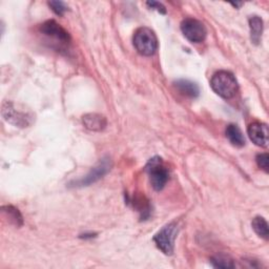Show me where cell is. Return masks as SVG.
<instances>
[{
  "instance_id": "ba28073f",
  "label": "cell",
  "mask_w": 269,
  "mask_h": 269,
  "mask_svg": "<svg viewBox=\"0 0 269 269\" xmlns=\"http://www.w3.org/2000/svg\"><path fill=\"white\" fill-rule=\"evenodd\" d=\"M40 32L50 38H53L62 44L69 43L71 40L70 34L63 29L55 20H48L40 26Z\"/></svg>"
},
{
  "instance_id": "3957f363",
  "label": "cell",
  "mask_w": 269,
  "mask_h": 269,
  "mask_svg": "<svg viewBox=\"0 0 269 269\" xmlns=\"http://www.w3.org/2000/svg\"><path fill=\"white\" fill-rule=\"evenodd\" d=\"M133 47L142 56H152L158 49V39L149 28H139L133 35Z\"/></svg>"
},
{
  "instance_id": "e0dca14e",
  "label": "cell",
  "mask_w": 269,
  "mask_h": 269,
  "mask_svg": "<svg viewBox=\"0 0 269 269\" xmlns=\"http://www.w3.org/2000/svg\"><path fill=\"white\" fill-rule=\"evenodd\" d=\"M210 263L213 264L214 267L216 268H223V269H228V268H235V263L234 261L227 257V256H216L214 258H212Z\"/></svg>"
},
{
  "instance_id": "52a82bcc",
  "label": "cell",
  "mask_w": 269,
  "mask_h": 269,
  "mask_svg": "<svg viewBox=\"0 0 269 269\" xmlns=\"http://www.w3.org/2000/svg\"><path fill=\"white\" fill-rule=\"evenodd\" d=\"M3 117L9 123L18 126V127H27L31 123L32 117L27 114L17 110L15 105L12 102H5L3 105Z\"/></svg>"
},
{
  "instance_id": "30bf717a",
  "label": "cell",
  "mask_w": 269,
  "mask_h": 269,
  "mask_svg": "<svg viewBox=\"0 0 269 269\" xmlns=\"http://www.w3.org/2000/svg\"><path fill=\"white\" fill-rule=\"evenodd\" d=\"M83 125L93 131H101L107 125V120L100 114H86L82 117Z\"/></svg>"
},
{
  "instance_id": "4fadbf2b",
  "label": "cell",
  "mask_w": 269,
  "mask_h": 269,
  "mask_svg": "<svg viewBox=\"0 0 269 269\" xmlns=\"http://www.w3.org/2000/svg\"><path fill=\"white\" fill-rule=\"evenodd\" d=\"M226 137L229 142L237 147H242L245 145V138L240 127L236 124H229L226 128Z\"/></svg>"
},
{
  "instance_id": "ac0fdd59",
  "label": "cell",
  "mask_w": 269,
  "mask_h": 269,
  "mask_svg": "<svg viewBox=\"0 0 269 269\" xmlns=\"http://www.w3.org/2000/svg\"><path fill=\"white\" fill-rule=\"evenodd\" d=\"M49 6L52 11L59 16H63L65 12L69 11V7L63 2H49Z\"/></svg>"
},
{
  "instance_id": "2e32d148",
  "label": "cell",
  "mask_w": 269,
  "mask_h": 269,
  "mask_svg": "<svg viewBox=\"0 0 269 269\" xmlns=\"http://www.w3.org/2000/svg\"><path fill=\"white\" fill-rule=\"evenodd\" d=\"M3 213L7 216V218L10 219V222L13 223L17 227L21 226L22 224H24V219H22L20 212L16 207L12 205L3 206Z\"/></svg>"
},
{
  "instance_id": "277c9868",
  "label": "cell",
  "mask_w": 269,
  "mask_h": 269,
  "mask_svg": "<svg viewBox=\"0 0 269 269\" xmlns=\"http://www.w3.org/2000/svg\"><path fill=\"white\" fill-rule=\"evenodd\" d=\"M177 234H178L177 224L175 222H171L157 233L153 236L152 240L157 247H158L164 255L170 256L174 254Z\"/></svg>"
},
{
  "instance_id": "9a60e30c",
  "label": "cell",
  "mask_w": 269,
  "mask_h": 269,
  "mask_svg": "<svg viewBox=\"0 0 269 269\" xmlns=\"http://www.w3.org/2000/svg\"><path fill=\"white\" fill-rule=\"evenodd\" d=\"M252 225H253L254 230L256 232V234L259 237H261L265 240H268V238H269L268 224L263 217H256L252 222Z\"/></svg>"
},
{
  "instance_id": "6da1fadb",
  "label": "cell",
  "mask_w": 269,
  "mask_h": 269,
  "mask_svg": "<svg viewBox=\"0 0 269 269\" xmlns=\"http://www.w3.org/2000/svg\"><path fill=\"white\" fill-rule=\"evenodd\" d=\"M210 86L213 91L223 99H232L236 96L239 84L230 72L220 71L216 73L210 81Z\"/></svg>"
},
{
  "instance_id": "7c38bea8",
  "label": "cell",
  "mask_w": 269,
  "mask_h": 269,
  "mask_svg": "<svg viewBox=\"0 0 269 269\" xmlns=\"http://www.w3.org/2000/svg\"><path fill=\"white\" fill-rule=\"evenodd\" d=\"M249 29H251V38L252 41L255 44H258L261 42L263 30H264V24L261 17L259 16H253L249 18Z\"/></svg>"
},
{
  "instance_id": "44dd1931",
  "label": "cell",
  "mask_w": 269,
  "mask_h": 269,
  "mask_svg": "<svg viewBox=\"0 0 269 269\" xmlns=\"http://www.w3.org/2000/svg\"><path fill=\"white\" fill-rule=\"evenodd\" d=\"M232 6H234V7H236V8H240L241 6H243V3H233V4H230Z\"/></svg>"
},
{
  "instance_id": "5bb4252c",
  "label": "cell",
  "mask_w": 269,
  "mask_h": 269,
  "mask_svg": "<svg viewBox=\"0 0 269 269\" xmlns=\"http://www.w3.org/2000/svg\"><path fill=\"white\" fill-rule=\"evenodd\" d=\"M132 204H133V207L140 213L141 218L143 220H145L146 218L149 217V215H150L149 201L144 196L139 195V196L133 197Z\"/></svg>"
},
{
  "instance_id": "9c48e42d",
  "label": "cell",
  "mask_w": 269,
  "mask_h": 269,
  "mask_svg": "<svg viewBox=\"0 0 269 269\" xmlns=\"http://www.w3.org/2000/svg\"><path fill=\"white\" fill-rule=\"evenodd\" d=\"M251 140L258 146L266 147L268 145V126L262 122H254L247 129Z\"/></svg>"
},
{
  "instance_id": "7a4b0ae2",
  "label": "cell",
  "mask_w": 269,
  "mask_h": 269,
  "mask_svg": "<svg viewBox=\"0 0 269 269\" xmlns=\"http://www.w3.org/2000/svg\"><path fill=\"white\" fill-rule=\"evenodd\" d=\"M145 170L149 177V181L153 189L158 191L162 190L169 179V171L163 160L160 157H153L147 162Z\"/></svg>"
},
{
  "instance_id": "ffe728a7",
  "label": "cell",
  "mask_w": 269,
  "mask_h": 269,
  "mask_svg": "<svg viewBox=\"0 0 269 269\" xmlns=\"http://www.w3.org/2000/svg\"><path fill=\"white\" fill-rule=\"evenodd\" d=\"M146 5H147L150 9H153V10H156V11H158V12L161 13V14H166V9H165V7H164L162 4H160V3H157V2H147Z\"/></svg>"
},
{
  "instance_id": "5b68a950",
  "label": "cell",
  "mask_w": 269,
  "mask_h": 269,
  "mask_svg": "<svg viewBox=\"0 0 269 269\" xmlns=\"http://www.w3.org/2000/svg\"><path fill=\"white\" fill-rule=\"evenodd\" d=\"M111 166H113V162H111L110 158H108V157L102 158L96 166H94L89 170V172L86 176L78 179V180L72 181L70 183V187H83L94 184L110 170Z\"/></svg>"
},
{
  "instance_id": "d6986e66",
  "label": "cell",
  "mask_w": 269,
  "mask_h": 269,
  "mask_svg": "<svg viewBox=\"0 0 269 269\" xmlns=\"http://www.w3.org/2000/svg\"><path fill=\"white\" fill-rule=\"evenodd\" d=\"M257 164L260 168H262L265 172L269 171V156L267 152L259 153L256 158Z\"/></svg>"
},
{
  "instance_id": "8992f818",
  "label": "cell",
  "mask_w": 269,
  "mask_h": 269,
  "mask_svg": "<svg viewBox=\"0 0 269 269\" xmlns=\"http://www.w3.org/2000/svg\"><path fill=\"white\" fill-rule=\"evenodd\" d=\"M181 31L185 38L193 43L203 42L207 36V30L200 20L186 18L181 22Z\"/></svg>"
},
{
  "instance_id": "8fae6325",
  "label": "cell",
  "mask_w": 269,
  "mask_h": 269,
  "mask_svg": "<svg viewBox=\"0 0 269 269\" xmlns=\"http://www.w3.org/2000/svg\"><path fill=\"white\" fill-rule=\"evenodd\" d=\"M175 86L177 87L178 91L184 96H187L189 98H197L199 96V86L193 81L181 79L175 82Z\"/></svg>"
}]
</instances>
